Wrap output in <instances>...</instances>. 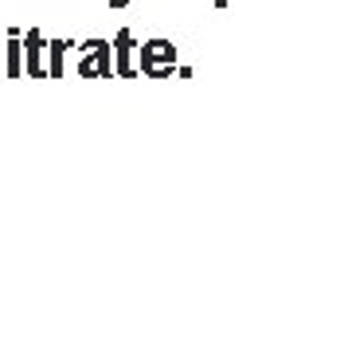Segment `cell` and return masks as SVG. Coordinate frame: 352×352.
Instances as JSON below:
<instances>
[{"instance_id":"1","label":"cell","mask_w":352,"mask_h":352,"mask_svg":"<svg viewBox=\"0 0 352 352\" xmlns=\"http://www.w3.org/2000/svg\"><path fill=\"white\" fill-rule=\"evenodd\" d=\"M176 71V47L173 39H149L141 43V75L149 78H173Z\"/></svg>"},{"instance_id":"2","label":"cell","mask_w":352,"mask_h":352,"mask_svg":"<svg viewBox=\"0 0 352 352\" xmlns=\"http://www.w3.org/2000/svg\"><path fill=\"white\" fill-rule=\"evenodd\" d=\"M78 75L82 78H113V63H110V43L106 39H90L78 51Z\"/></svg>"},{"instance_id":"3","label":"cell","mask_w":352,"mask_h":352,"mask_svg":"<svg viewBox=\"0 0 352 352\" xmlns=\"http://www.w3.org/2000/svg\"><path fill=\"white\" fill-rule=\"evenodd\" d=\"M20 47H24V75L47 78V63H43L47 43H43V32H39V28H28L24 36H20Z\"/></svg>"},{"instance_id":"4","label":"cell","mask_w":352,"mask_h":352,"mask_svg":"<svg viewBox=\"0 0 352 352\" xmlns=\"http://www.w3.org/2000/svg\"><path fill=\"white\" fill-rule=\"evenodd\" d=\"M133 32L129 28H122L118 36H113V75L118 78H129V75H138V67H133Z\"/></svg>"},{"instance_id":"5","label":"cell","mask_w":352,"mask_h":352,"mask_svg":"<svg viewBox=\"0 0 352 352\" xmlns=\"http://www.w3.org/2000/svg\"><path fill=\"white\" fill-rule=\"evenodd\" d=\"M71 47H75L71 39H51L47 43V78H63V59Z\"/></svg>"},{"instance_id":"6","label":"cell","mask_w":352,"mask_h":352,"mask_svg":"<svg viewBox=\"0 0 352 352\" xmlns=\"http://www.w3.org/2000/svg\"><path fill=\"white\" fill-rule=\"evenodd\" d=\"M20 36H24V32L8 28V78L24 75V47H20Z\"/></svg>"},{"instance_id":"7","label":"cell","mask_w":352,"mask_h":352,"mask_svg":"<svg viewBox=\"0 0 352 352\" xmlns=\"http://www.w3.org/2000/svg\"><path fill=\"white\" fill-rule=\"evenodd\" d=\"M212 4H215V8H227V4H231V0H212Z\"/></svg>"},{"instance_id":"8","label":"cell","mask_w":352,"mask_h":352,"mask_svg":"<svg viewBox=\"0 0 352 352\" xmlns=\"http://www.w3.org/2000/svg\"><path fill=\"white\" fill-rule=\"evenodd\" d=\"M126 4H129V0H113V8H126Z\"/></svg>"}]
</instances>
